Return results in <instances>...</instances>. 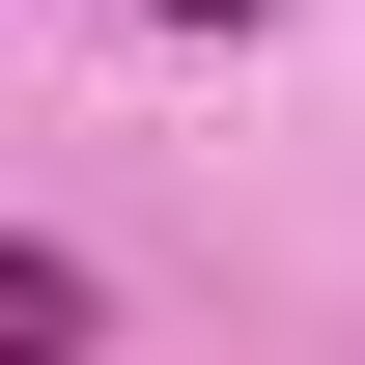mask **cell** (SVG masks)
<instances>
[{"instance_id":"obj_1","label":"cell","mask_w":365,"mask_h":365,"mask_svg":"<svg viewBox=\"0 0 365 365\" xmlns=\"http://www.w3.org/2000/svg\"><path fill=\"white\" fill-rule=\"evenodd\" d=\"M85 337H113V281L56 253V225H29V253H0V365H85Z\"/></svg>"},{"instance_id":"obj_2","label":"cell","mask_w":365,"mask_h":365,"mask_svg":"<svg viewBox=\"0 0 365 365\" xmlns=\"http://www.w3.org/2000/svg\"><path fill=\"white\" fill-rule=\"evenodd\" d=\"M113 29H253V0H113Z\"/></svg>"}]
</instances>
